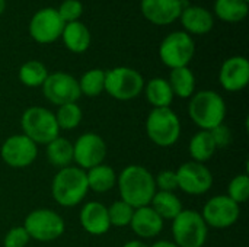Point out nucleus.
<instances>
[{
    "label": "nucleus",
    "mask_w": 249,
    "mask_h": 247,
    "mask_svg": "<svg viewBox=\"0 0 249 247\" xmlns=\"http://www.w3.org/2000/svg\"><path fill=\"white\" fill-rule=\"evenodd\" d=\"M249 4L247 0H216L214 13L225 22H241L247 17Z\"/></svg>",
    "instance_id": "cd10ccee"
},
{
    "label": "nucleus",
    "mask_w": 249,
    "mask_h": 247,
    "mask_svg": "<svg viewBox=\"0 0 249 247\" xmlns=\"http://www.w3.org/2000/svg\"><path fill=\"white\" fill-rule=\"evenodd\" d=\"M61 36H63V42L66 48L76 54L85 52L89 48L90 39H92L88 26L82 23L80 20L66 23Z\"/></svg>",
    "instance_id": "412c9836"
},
{
    "label": "nucleus",
    "mask_w": 249,
    "mask_h": 247,
    "mask_svg": "<svg viewBox=\"0 0 249 247\" xmlns=\"http://www.w3.org/2000/svg\"><path fill=\"white\" fill-rule=\"evenodd\" d=\"M77 82L80 93L89 98L99 96L102 92H105V71L101 68L88 70Z\"/></svg>",
    "instance_id": "c756f323"
},
{
    "label": "nucleus",
    "mask_w": 249,
    "mask_h": 247,
    "mask_svg": "<svg viewBox=\"0 0 249 247\" xmlns=\"http://www.w3.org/2000/svg\"><path fill=\"white\" fill-rule=\"evenodd\" d=\"M143 89V76L131 67L121 66L105 71V92L117 100H131Z\"/></svg>",
    "instance_id": "0eeeda50"
},
{
    "label": "nucleus",
    "mask_w": 249,
    "mask_h": 247,
    "mask_svg": "<svg viewBox=\"0 0 249 247\" xmlns=\"http://www.w3.org/2000/svg\"><path fill=\"white\" fill-rule=\"evenodd\" d=\"M196 52V44L190 33L175 31L168 33L159 47V57L162 63L171 70L187 67Z\"/></svg>",
    "instance_id": "1a4fd4ad"
},
{
    "label": "nucleus",
    "mask_w": 249,
    "mask_h": 247,
    "mask_svg": "<svg viewBox=\"0 0 249 247\" xmlns=\"http://www.w3.org/2000/svg\"><path fill=\"white\" fill-rule=\"evenodd\" d=\"M219 82L228 92H239L249 82V61L242 55L228 58L219 73Z\"/></svg>",
    "instance_id": "dca6fc26"
},
{
    "label": "nucleus",
    "mask_w": 249,
    "mask_h": 247,
    "mask_svg": "<svg viewBox=\"0 0 249 247\" xmlns=\"http://www.w3.org/2000/svg\"><path fill=\"white\" fill-rule=\"evenodd\" d=\"M146 98L153 108H169L174 100L172 89L166 79L155 77L146 83L144 87Z\"/></svg>",
    "instance_id": "5701e85b"
},
{
    "label": "nucleus",
    "mask_w": 249,
    "mask_h": 247,
    "mask_svg": "<svg viewBox=\"0 0 249 247\" xmlns=\"http://www.w3.org/2000/svg\"><path fill=\"white\" fill-rule=\"evenodd\" d=\"M107 157V144L104 138L95 132L82 134L73 144V162L82 170H89L102 165Z\"/></svg>",
    "instance_id": "f8f14e48"
},
{
    "label": "nucleus",
    "mask_w": 249,
    "mask_h": 247,
    "mask_svg": "<svg viewBox=\"0 0 249 247\" xmlns=\"http://www.w3.org/2000/svg\"><path fill=\"white\" fill-rule=\"evenodd\" d=\"M86 172L76 166L60 169L53 179L51 194L55 202L61 207L70 208L80 204L88 194Z\"/></svg>",
    "instance_id": "f03ea898"
},
{
    "label": "nucleus",
    "mask_w": 249,
    "mask_h": 247,
    "mask_svg": "<svg viewBox=\"0 0 249 247\" xmlns=\"http://www.w3.org/2000/svg\"><path fill=\"white\" fill-rule=\"evenodd\" d=\"M38 154V146L23 134L9 137L0 148L3 162L13 169H23L31 166Z\"/></svg>",
    "instance_id": "4468645a"
},
{
    "label": "nucleus",
    "mask_w": 249,
    "mask_h": 247,
    "mask_svg": "<svg viewBox=\"0 0 249 247\" xmlns=\"http://www.w3.org/2000/svg\"><path fill=\"white\" fill-rule=\"evenodd\" d=\"M178 189L188 195H203L213 186V175L210 169L197 162H187L177 170Z\"/></svg>",
    "instance_id": "2eb2a0df"
},
{
    "label": "nucleus",
    "mask_w": 249,
    "mask_h": 247,
    "mask_svg": "<svg viewBox=\"0 0 249 247\" xmlns=\"http://www.w3.org/2000/svg\"><path fill=\"white\" fill-rule=\"evenodd\" d=\"M190 154L194 159L193 162L197 163H206L209 162L214 153H216V144L213 141V137L210 131H198L190 141Z\"/></svg>",
    "instance_id": "bb28decb"
},
{
    "label": "nucleus",
    "mask_w": 249,
    "mask_h": 247,
    "mask_svg": "<svg viewBox=\"0 0 249 247\" xmlns=\"http://www.w3.org/2000/svg\"><path fill=\"white\" fill-rule=\"evenodd\" d=\"M174 96H179L182 99L191 98L196 89V76L188 67H179L171 70L168 80Z\"/></svg>",
    "instance_id": "b1692460"
},
{
    "label": "nucleus",
    "mask_w": 249,
    "mask_h": 247,
    "mask_svg": "<svg viewBox=\"0 0 249 247\" xmlns=\"http://www.w3.org/2000/svg\"><path fill=\"white\" fill-rule=\"evenodd\" d=\"M47 77H48L47 67L41 61H36V60L26 61L19 68V80L22 82V84L28 87L42 86Z\"/></svg>",
    "instance_id": "c85d7f7f"
},
{
    "label": "nucleus",
    "mask_w": 249,
    "mask_h": 247,
    "mask_svg": "<svg viewBox=\"0 0 249 247\" xmlns=\"http://www.w3.org/2000/svg\"><path fill=\"white\" fill-rule=\"evenodd\" d=\"M121 199L134 210L150 205L156 194L155 176L140 165H130L117 176Z\"/></svg>",
    "instance_id": "f257e3e1"
},
{
    "label": "nucleus",
    "mask_w": 249,
    "mask_h": 247,
    "mask_svg": "<svg viewBox=\"0 0 249 247\" xmlns=\"http://www.w3.org/2000/svg\"><path fill=\"white\" fill-rule=\"evenodd\" d=\"M55 115V121L60 130H74L76 127H79V124L82 122L83 114L82 109L77 103H66L58 106V111Z\"/></svg>",
    "instance_id": "7c9ffc66"
},
{
    "label": "nucleus",
    "mask_w": 249,
    "mask_h": 247,
    "mask_svg": "<svg viewBox=\"0 0 249 247\" xmlns=\"http://www.w3.org/2000/svg\"><path fill=\"white\" fill-rule=\"evenodd\" d=\"M20 127L23 135L32 140L36 146H47L58 137L60 128L55 121V115L47 108L31 106L28 108L20 118Z\"/></svg>",
    "instance_id": "20e7f679"
},
{
    "label": "nucleus",
    "mask_w": 249,
    "mask_h": 247,
    "mask_svg": "<svg viewBox=\"0 0 249 247\" xmlns=\"http://www.w3.org/2000/svg\"><path fill=\"white\" fill-rule=\"evenodd\" d=\"M179 19L187 33L190 35L191 33H196V35L209 33L214 25V17L212 12L197 4H190L188 7L182 9Z\"/></svg>",
    "instance_id": "aec40b11"
},
{
    "label": "nucleus",
    "mask_w": 249,
    "mask_h": 247,
    "mask_svg": "<svg viewBox=\"0 0 249 247\" xmlns=\"http://www.w3.org/2000/svg\"><path fill=\"white\" fill-rule=\"evenodd\" d=\"M57 12L64 23L76 22L83 13V4L79 0H64L58 6Z\"/></svg>",
    "instance_id": "72a5a7b5"
},
{
    "label": "nucleus",
    "mask_w": 249,
    "mask_h": 247,
    "mask_svg": "<svg viewBox=\"0 0 249 247\" xmlns=\"http://www.w3.org/2000/svg\"><path fill=\"white\" fill-rule=\"evenodd\" d=\"M4 9H6V0H0V15L4 12Z\"/></svg>",
    "instance_id": "ea45409f"
},
{
    "label": "nucleus",
    "mask_w": 249,
    "mask_h": 247,
    "mask_svg": "<svg viewBox=\"0 0 249 247\" xmlns=\"http://www.w3.org/2000/svg\"><path fill=\"white\" fill-rule=\"evenodd\" d=\"M150 207L162 220H174L181 211L182 204L174 192L158 191L150 201Z\"/></svg>",
    "instance_id": "a878e982"
},
{
    "label": "nucleus",
    "mask_w": 249,
    "mask_h": 247,
    "mask_svg": "<svg viewBox=\"0 0 249 247\" xmlns=\"http://www.w3.org/2000/svg\"><path fill=\"white\" fill-rule=\"evenodd\" d=\"M241 215V208L228 195H217L210 198L201 213L207 227L228 229L232 227Z\"/></svg>",
    "instance_id": "ddd939ff"
},
{
    "label": "nucleus",
    "mask_w": 249,
    "mask_h": 247,
    "mask_svg": "<svg viewBox=\"0 0 249 247\" xmlns=\"http://www.w3.org/2000/svg\"><path fill=\"white\" fill-rule=\"evenodd\" d=\"M172 221L174 243L177 246L203 247L206 245L209 227L198 211L182 210Z\"/></svg>",
    "instance_id": "39448f33"
},
{
    "label": "nucleus",
    "mask_w": 249,
    "mask_h": 247,
    "mask_svg": "<svg viewBox=\"0 0 249 247\" xmlns=\"http://www.w3.org/2000/svg\"><path fill=\"white\" fill-rule=\"evenodd\" d=\"M29 236L26 233V230L23 229V226L20 227H13L10 229L3 240V246L4 247H25L29 242Z\"/></svg>",
    "instance_id": "f704fd0d"
},
{
    "label": "nucleus",
    "mask_w": 249,
    "mask_h": 247,
    "mask_svg": "<svg viewBox=\"0 0 249 247\" xmlns=\"http://www.w3.org/2000/svg\"><path fill=\"white\" fill-rule=\"evenodd\" d=\"M155 185L159 191L163 192H174L178 189V178L177 172L174 170H162L155 178Z\"/></svg>",
    "instance_id": "c9c22d12"
},
{
    "label": "nucleus",
    "mask_w": 249,
    "mask_h": 247,
    "mask_svg": "<svg viewBox=\"0 0 249 247\" xmlns=\"http://www.w3.org/2000/svg\"><path fill=\"white\" fill-rule=\"evenodd\" d=\"M247 1H249V0H247Z\"/></svg>",
    "instance_id": "a19ab883"
},
{
    "label": "nucleus",
    "mask_w": 249,
    "mask_h": 247,
    "mask_svg": "<svg viewBox=\"0 0 249 247\" xmlns=\"http://www.w3.org/2000/svg\"><path fill=\"white\" fill-rule=\"evenodd\" d=\"M188 114L193 122L203 131H210L223 124L226 116L225 99L214 90H201L193 95Z\"/></svg>",
    "instance_id": "7ed1b4c3"
},
{
    "label": "nucleus",
    "mask_w": 249,
    "mask_h": 247,
    "mask_svg": "<svg viewBox=\"0 0 249 247\" xmlns=\"http://www.w3.org/2000/svg\"><path fill=\"white\" fill-rule=\"evenodd\" d=\"M140 9L143 16L155 25H169L179 19L182 12L181 0H142Z\"/></svg>",
    "instance_id": "f3484780"
},
{
    "label": "nucleus",
    "mask_w": 249,
    "mask_h": 247,
    "mask_svg": "<svg viewBox=\"0 0 249 247\" xmlns=\"http://www.w3.org/2000/svg\"><path fill=\"white\" fill-rule=\"evenodd\" d=\"M45 154H47V160L53 166L58 169L69 167L73 163V144L67 138L58 135L55 140L47 144Z\"/></svg>",
    "instance_id": "393cba45"
},
{
    "label": "nucleus",
    "mask_w": 249,
    "mask_h": 247,
    "mask_svg": "<svg viewBox=\"0 0 249 247\" xmlns=\"http://www.w3.org/2000/svg\"><path fill=\"white\" fill-rule=\"evenodd\" d=\"M150 247H178L174 242H168V240H159L155 245H152Z\"/></svg>",
    "instance_id": "4c0bfd02"
},
{
    "label": "nucleus",
    "mask_w": 249,
    "mask_h": 247,
    "mask_svg": "<svg viewBox=\"0 0 249 247\" xmlns=\"http://www.w3.org/2000/svg\"><path fill=\"white\" fill-rule=\"evenodd\" d=\"M88 188L96 194H105L117 185V173L108 165H98L86 173Z\"/></svg>",
    "instance_id": "4be33fe9"
},
{
    "label": "nucleus",
    "mask_w": 249,
    "mask_h": 247,
    "mask_svg": "<svg viewBox=\"0 0 249 247\" xmlns=\"http://www.w3.org/2000/svg\"><path fill=\"white\" fill-rule=\"evenodd\" d=\"M80 226L83 230L92 236H102L105 234L111 224H109V217H108V208L101 204V202H88L79 215Z\"/></svg>",
    "instance_id": "a211bd4d"
},
{
    "label": "nucleus",
    "mask_w": 249,
    "mask_h": 247,
    "mask_svg": "<svg viewBox=\"0 0 249 247\" xmlns=\"http://www.w3.org/2000/svg\"><path fill=\"white\" fill-rule=\"evenodd\" d=\"M146 132L159 147L174 146L181 135V122L171 108H153L146 119Z\"/></svg>",
    "instance_id": "423d86ee"
},
{
    "label": "nucleus",
    "mask_w": 249,
    "mask_h": 247,
    "mask_svg": "<svg viewBox=\"0 0 249 247\" xmlns=\"http://www.w3.org/2000/svg\"><path fill=\"white\" fill-rule=\"evenodd\" d=\"M123 247H147L143 242H140V240H130V242H127L125 245Z\"/></svg>",
    "instance_id": "58836bf2"
},
{
    "label": "nucleus",
    "mask_w": 249,
    "mask_h": 247,
    "mask_svg": "<svg viewBox=\"0 0 249 247\" xmlns=\"http://www.w3.org/2000/svg\"><path fill=\"white\" fill-rule=\"evenodd\" d=\"M64 25L66 23L61 20L57 9L44 7L35 12L31 17L29 35L39 44H51L61 36Z\"/></svg>",
    "instance_id": "9b49d317"
},
{
    "label": "nucleus",
    "mask_w": 249,
    "mask_h": 247,
    "mask_svg": "<svg viewBox=\"0 0 249 247\" xmlns=\"http://www.w3.org/2000/svg\"><path fill=\"white\" fill-rule=\"evenodd\" d=\"M228 197L238 205L247 202L249 197V178L247 173L235 176L228 188Z\"/></svg>",
    "instance_id": "473e14b6"
},
{
    "label": "nucleus",
    "mask_w": 249,
    "mask_h": 247,
    "mask_svg": "<svg viewBox=\"0 0 249 247\" xmlns=\"http://www.w3.org/2000/svg\"><path fill=\"white\" fill-rule=\"evenodd\" d=\"M130 227L139 237L152 239L160 234V231L163 230V220L155 213L150 205H147L134 210Z\"/></svg>",
    "instance_id": "6ab92c4d"
},
{
    "label": "nucleus",
    "mask_w": 249,
    "mask_h": 247,
    "mask_svg": "<svg viewBox=\"0 0 249 247\" xmlns=\"http://www.w3.org/2000/svg\"><path fill=\"white\" fill-rule=\"evenodd\" d=\"M44 96L53 105L61 106L66 103H76L82 96L79 82L69 73L55 71L48 74L42 84Z\"/></svg>",
    "instance_id": "9d476101"
},
{
    "label": "nucleus",
    "mask_w": 249,
    "mask_h": 247,
    "mask_svg": "<svg viewBox=\"0 0 249 247\" xmlns=\"http://www.w3.org/2000/svg\"><path fill=\"white\" fill-rule=\"evenodd\" d=\"M134 214V208L124 202L123 199L115 201L109 208H108V217H109V224L114 227H127L131 223Z\"/></svg>",
    "instance_id": "2f4dec72"
},
{
    "label": "nucleus",
    "mask_w": 249,
    "mask_h": 247,
    "mask_svg": "<svg viewBox=\"0 0 249 247\" xmlns=\"http://www.w3.org/2000/svg\"><path fill=\"white\" fill-rule=\"evenodd\" d=\"M23 229L26 230L29 239L38 242H53L63 236L66 224L63 217L55 211L39 208L26 215Z\"/></svg>",
    "instance_id": "6e6552de"
},
{
    "label": "nucleus",
    "mask_w": 249,
    "mask_h": 247,
    "mask_svg": "<svg viewBox=\"0 0 249 247\" xmlns=\"http://www.w3.org/2000/svg\"><path fill=\"white\" fill-rule=\"evenodd\" d=\"M210 134L213 137V141L216 144V148L228 147L232 143V131L225 124H220L216 128L210 130Z\"/></svg>",
    "instance_id": "e433bc0d"
}]
</instances>
